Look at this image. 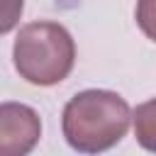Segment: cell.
I'll list each match as a JSON object with an SVG mask.
<instances>
[{"label":"cell","instance_id":"obj_4","mask_svg":"<svg viewBox=\"0 0 156 156\" xmlns=\"http://www.w3.org/2000/svg\"><path fill=\"white\" fill-rule=\"evenodd\" d=\"M132 122L136 141L146 151H156V98L136 105V110L132 112Z\"/></svg>","mask_w":156,"mask_h":156},{"label":"cell","instance_id":"obj_5","mask_svg":"<svg viewBox=\"0 0 156 156\" xmlns=\"http://www.w3.org/2000/svg\"><path fill=\"white\" fill-rule=\"evenodd\" d=\"M136 24L151 41H156V0H136Z\"/></svg>","mask_w":156,"mask_h":156},{"label":"cell","instance_id":"obj_6","mask_svg":"<svg viewBox=\"0 0 156 156\" xmlns=\"http://www.w3.org/2000/svg\"><path fill=\"white\" fill-rule=\"evenodd\" d=\"M24 10V0H0V34H7L17 27Z\"/></svg>","mask_w":156,"mask_h":156},{"label":"cell","instance_id":"obj_1","mask_svg":"<svg viewBox=\"0 0 156 156\" xmlns=\"http://www.w3.org/2000/svg\"><path fill=\"white\" fill-rule=\"evenodd\" d=\"M132 124V110L127 100L112 90H83L73 95L63 107V136L83 154H98L112 149L127 134Z\"/></svg>","mask_w":156,"mask_h":156},{"label":"cell","instance_id":"obj_2","mask_svg":"<svg viewBox=\"0 0 156 156\" xmlns=\"http://www.w3.org/2000/svg\"><path fill=\"white\" fill-rule=\"evenodd\" d=\"M12 61L17 73L32 85H56L73 71L76 44L58 22H29L20 29Z\"/></svg>","mask_w":156,"mask_h":156},{"label":"cell","instance_id":"obj_3","mask_svg":"<svg viewBox=\"0 0 156 156\" xmlns=\"http://www.w3.org/2000/svg\"><path fill=\"white\" fill-rule=\"evenodd\" d=\"M41 136V119L34 107L22 102L0 105V156H24Z\"/></svg>","mask_w":156,"mask_h":156}]
</instances>
